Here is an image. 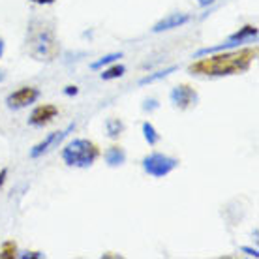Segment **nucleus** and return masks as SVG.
<instances>
[{
    "label": "nucleus",
    "instance_id": "obj_1",
    "mask_svg": "<svg viewBox=\"0 0 259 259\" xmlns=\"http://www.w3.org/2000/svg\"><path fill=\"white\" fill-rule=\"evenodd\" d=\"M257 59V47H246L239 51L212 53L192 62L188 71L199 77H229L240 75L250 70L253 60Z\"/></svg>",
    "mask_w": 259,
    "mask_h": 259
},
{
    "label": "nucleus",
    "instance_id": "obj_2",
    "mask_svg": "<svg viewBox=\"0 0 259 259\" xmlns=\"http://www.w3.org/2000/svg\"><path fill=\"white\" fill-rule=\"evenodd\" d=\"M59 39L55 34V26L47 21L32 19L26 28V53L34 60L51 62L59 57Z\"/></svg>",
    "mask_w": 259,
    "mask_h": 259
},
{
    "label": "nucleus",
    "instance_id": "obj_3",
    "mask_svg": "<svg viewBox=\"0 0 259 259\" xmlns=\"http://www.w3.org/2000/svg\"><path fill=\"white\" fill-rule=\"evenodd\" d=\"M60 156L68 167L89 169L96 163L102 152H100V147L96 143L89 141V139H73L62 149Z\"/></svg>",
    "mask_w": 259,
    "mask_h": 259
},
{
    "label": "nucleus",
    "instance_id": "obj_4",
    "mask_svg": "<svg viewBox=\"0 0 259 259\" xmlns=\"http://www.w3.org/2000/svg\"><path fill=\"white\" fill-rule=\"evenodd\" d=\"M257 26L255 25H244L242 28H239L235 34L227 36L222 44H216V46L210 47H203L199 51L194 53V59H199V57H207V55H212V53H222V51H229V49H235V47H240L242 44H248V41H257Z\"/></svg>",
    "mask_w": 259,
    "mask_h": 259
},
{
    "label": "nucleus",
    "instance_id": "obj_5",
    "mask_svg": "<svg viewBox=\"0 0 259 259\" xmlns=\"http://www.w3.org/2000/svg\"><path fill=\"white\" fill-rule=\"evenodd\" d=\"M141 165L147 175L154 177V179H163V177L171 175L181 165V162L173 156L162 154V152H150L141 160Z\"/></svg>",
    "mask_w": 259,
    "mask_h": 259
},
{
    "label": "nucleus",
    "instance_id": "obj_6",
    "mask_svg": "<svg viewBox=\"0 0 259 259\" xmlns=\"http://www.w3.org/2000/svg\"><path fill=\"white\" fill-rule=\"evenodd\" d=\"M73 130H75V122L68 124V126H66L64 130H60V132H51V134H47L41 141L36 143L32 149H30V152H28V158H30V160H38V158H41L44 154H47L49 150L57 149V147L64 141L66 137L70 136Z\"/></svg>",
    "mask_w": 259,
    "mask_h": 259
},
{
    "label": "nucleus",
    "instance_id": "obj_7",
    "mask_svg": "<svg viewBox=\"0 0 259 259\" xmlns=\"http://www.w3.org/2000/svg\"><path fill=\"white\" fill-rule=\"evenodd\" d=\"M41 96L38 87H21L17 91H13L12 94L6 96V107L13 111L25 109V107H30L32 104H36Z\"/></svg>",
    "mask_w": 259,
    "mask_h": 259
},
{
    "label": "nucleus",
    "instance_id": "obj_8",
    "mask_svg": "<svg viewBox=\"0 0 259 259\" xmlns=\"http://www.w3.org/2000/svg\"><path fill=\"white\" fill-rule=\"evenodd\" d=\"M169 100H171L175 109L188 111L199 104V94L190 84H177L175 89H171V92H169Z\"/></svg>",
    "mask_w": 259,
    "mask_h": 259
},
{
    "label": "nucleus",
    "instance_id": "obj_9",
    "mask_svg": "<svg viewBox=\"0 0 259 259\" xmlns=\"http://www.w3.org/2000/svg\"><path fill=\"white\" fill-rule=\"evenodd\" d=\"M59 115V107L53 104H41L34 107L30 117H28V126L32 128H44L47 124H51Z\"/></svg>",
    "mask_w": 259,
    "mask_h": 259
},
{
    "label": "nucleus",
    "instance_id": "obj_10",
    "mask_svg": "<svg viewBox=\"0 0 259 259\" xmlns=\"http://www.w3.org/2000/svg\"><path fill=\"white\" fill-rule=\"evenodd\" d=\"M190 21H192V15H190V13L175 12V13H169V15H165L163 19L158 21L150 30H152L154 34L167 32V30H175V28H181V26L188 25Z\"/></svg>",
    "mask_w": 259,
    "mask_h": 259
},
{
    "label": "nucleus",
    "instance_id": "obj_11",
    "mask_svg": "<svg viewBox=\"0 0 259 259\" xmlns=\"http://www.w3.org/2000/svg\"><path fill=\"white\" fill-rule=\"evenodd\" d=\"M104 160L109 167H120V165L126 163V150H124L122 147L113 145V147H109V149L104 152Z\"/></svg>",
    "mask_w": 259,
    "mask_h": 259
},
{
    "label": "nucleus",
    "instance_id": "obj_12",
    "mask_svg": "<svg viewBox=\"0 0 259 259\" xmlns=\"http://www.w3.org/2000/svg\"><path fill=\"white\" fill-rule=\"evenodd\" d=\"M179 70V66H169V68H163V70H158L154 73H149V75H145V77L139 79V87H147V84H152L156 81H162V79L169 77L171 73H175Z\"/></svg>",
    "mask_w": 259,
    "mask_h": 259
},
{
    "label": "nucleus",
    "instance_id": "obj_13",
    "mask_svg": "<svg viewBox=\"0 0 259 259\" xmlns=\"http://www.w3.org/2000/svg\"><path fill=\"white\" fill-rule=\"evenodd\" d=\"M124 122L120 120V118H107L105 120V134L111 137V139H117V137L122 136V132H124Z\"/></svg>",
    "mask_w": 259,
    "mask_h": 259
},
{
    "label": "nucleus",
    "instance_id": "obj_14",
    "mask_svg": "<svg viewBox=\"0 0 259 259\" xmlns=\"http://www.w3.org/2000/svg\"><path fill=\"white\" fill-rule=\"evenodd\" d=\"M141 132H143V137H145V141L149 143L150 147H154V145H158L160 143V134H158V130L152 126V124L147 120V122H143L141 124Z\"/></svg>",
    "mask_w": 259,
    "mask_h": 259
},
{
    "label": "nucleus",
    "instance_id": "obj_15",
    "mask_svg": "<svg viewBox=\"0 0 259 259\" xmlns=\"http://www.w3.org/2000/svg\"><path fill=\"white\" fill-rule=\"evenodd\" d=\"M124 73H126V66H124V64H115V62H113V66L105 68V70L100 73V77H102V81H113V79L122 77Z\"/></svg>",
    "mask_w": 259,
    "mask_h": 259
},
{
    "label": "nucleus",
    "instance_id": "obj_16",
    "mask_svg": "<svg viewBox=\"0 0 259 259\" xmlns=\"http://www.w3.org/2000/svg\"><path fill=\"white\" fill-rule=\"evenodd\" d=\"M118 59H122V53H109V55H105V57H102V59H98L96 62H92L91 64V70L92 71H98L102 70V68H105V66L113 64V62H117Z\"/></svg>",
    "mask_w": 259,
    "mask_h": 259
},
{
    "label": "nucleus",
    "instance_id": "obj_17",
    "mask_svg": "<svg viewBox=\"0 0 259 259\" xmlns=\"http://www.w3.org/2000/svg\"><path fill=\"white\" fill-rule=\"evenodd\" d=\"M17 257V244L13 240H6L0 248V259H13Z\"/></svg>",
    "mask_w": 259,
    "mask_h": 259
},
{
    "label": "nucleus",
    "instance_id": "obj_18",
    "mask_svg": "<svg viewBox=\"0 0 259 259\" xmlns=\"http://www.w3.org/2000/svg\"><path fill=\"white\" fill-rule=\"evenodd\" d=\"M154 109H158V100H154V98H149V100H145V102H143V111H149V113H152Z\"/></svg>",
    "mask_w": 259,
    "mask_h": 259
},
{
    "label": "nucleus",
    "instance_id": "obj_19",
    "mask_svg": "<svg viewBox=\"0 0 259 259\" xmlns=\"http://www.w3.org/2000/svg\"><path fill=\"white\" fill-rule=\"evenodd\" d=\"M17 257H21V259H44L46 257V253L44 252H25V253H19Z\"/></svg>",
    "mask_w": 259,
    "mask_h": 259
},
{
    "label": "nucleus",
    "instance_id": "obj_20",
    "mask_svg": "<svg viewBox=\"0 0 259 259\" xmlns=\"http://www.w3.org/2000/svg\"><path fill=\"white\" fill-rule=\"evenodd\" d=\"M240 252L242 253H246V255H250V257H259V250L257 248H252V246H242L240 248Z\"/></svg>",
    "mask_w": 259,
    "mask_h": 259
},
{
    "label": "nucleus",
    "instance_id": "obj_21",
    "mask_svg": "<svg viewBox=\"0 0 259 259\" xmlns=\"http://www.w3.org/2000/svg\"><path fill=\"white\" fill-rule=\"evenodd\" d=\"M64 94L66 96H75V94H79V89L75 87V84H70V87H66L64 89Z\"/></svg>",
    "mask_w": 259,
    "mask_h": 259
},
{
    "label": "nucleus",
    "instance_id": "obj_22",
    "mask_svg": "<svg viewBox=\"0 0 259 259\" xmlns=\"http://www.w3.org/2000/svg\"><path fill=\"white\" fill-rule=\"evenodd\" d=\"M8 173H10V171H8V167H2V169H0V188H2V186H4V182H6Z\"/></svg>",
    "mask_w": 259,
    "mask_h": 259
},
{
    "label": "nucleus",
    "instance_id": "obj_23",
    "mask_svg": "<svg viewBox=\"0 0 259 259\" xmlns=\"http://www.w3.org/2000/svg\"><path fill=\"white\" fill-rule=\"evenodd\" d=\"M195 2H197L201 8H207V6H210V4H214L216 0H195Z\"/></svg>",
    "mask_w": 259,
    "mask_h": 259
},
{
    "label": "nucleus",
    "instance_id": "obj_24",
    "mask_svg": "<svg viewBox=\"0 0 259 259\" xmlns=\"http://www.w3.org/2000/svg\"><path fill=\"white\" fill-rule=\"evenodd\" d=\"M34 4H39V6H47V4H53L55 0H30Z\"/></svg>",
    "mask_w": 259,
    "mask_h": 259
},
{
    "label": "nucleus",
    "instance_id": "obj_25",
    "mask_svg": "<svg viewBox=\"0 0 259 259\" xmlns=\"http://www.w3.org/2000/svg\"><path fill=\"white\" fill-rule=\"evenodd\" d=\"M4 49H6V44H4V39L0 38V59H2V55H4Z\"/></svg>",
    "mask_w": 259,
    "mask_h": 259
},
{
    "label": "nucleus",
    "instance_id": "obj_26",
    "mask_svg": "<svg viewBox=\"0 0 259 259\" xmlns=\"http://www.w3.org/2000/svg\"><path fill=\"white\" fill-rule=\"evenodd\" d=\"M4 79H6V73H4V71H0V83H2Z\"/></svg>",
    "mask_w": 259,
    "mask_h": 259
}]
</instances>
